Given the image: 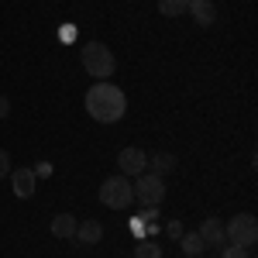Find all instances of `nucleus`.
Listing matches in <instances>:
<instances>
[{"label": "nucleus", "instance_id": "obj_5", "mask_svg": "<svg viewBox=\"0 0 258 258\" xmlns=\"http://www.w3.org/2000/svg\"><path fill=\"white\" fill-rule=\"evenodd\" d=\"M135 200H138L141 207H159L162 200H165V182H162V176H155V172H141V176H135Z\"/></svg>", "mask_w": 258, "mask_h": 258}, {"label": "nucleus", "instance_id": "obj_9", "mask_svg": "<svg viewBox=\"0 0 258 258\" xmlns=\"http://www.w3.org/2000/svg\"><path fill=\"white\" fill-rule=\"evenodd\" d=\"M186 14L197 21L200 28H210V24L217 21V7H214L210 0H189V4H186Z\"/></svg>", "mask_w": 258, "mask_h": 258}, {"label": "nucleus", "instance_id": "obj_13", "mask_svg": "<svg viewBox=\"0 0 258 258\" xmlns=\"http://www.w3.org/2000/svg\"><path fill=\"white\" fill-rule=\"evenodd\" d=\"M179 248H182V255H189V258H200L203 251H207V244H203V238H200L197 231H182Z\"/></svg>", "mask_w": 258, "mask_h": 258}, {"label": "nucleus", "instance_id": "obj_14", "mask_svg": "<svg viewBox=\"0 0 258 258\" xmlns=\"http://www.w3.org/2000/svg\"><path fill=\"white\" fill-rule=\"evenodd\" d=\"M189 0H159V14L162 18H182Z\"/></svg>", "mask_w": 258, "mask_h": 258}, {"label": "nucleus", "instance_id": "obj_3", "mask_svg": "<svg viewBox=\"0 0 258 258\" xmlns=\"http://www.w3.org/2000/svg\"><path fill=\"white\" fill-rule=\"evenodd\" d=\"M100 203L110 207V210H127L135 203V189H131V179L127 176H110L100 182Z\"/></svg>", "mask_w": 258, "mask_h": 258}, {"label": "nucleus", "instance_id": "obj_20", "mask_svg": "<svg viewBox=\"0 0 258 258\" xmlns=\"http://www.w3.org/2000/svg\"><path fill=\"white\" fill-rule=\"evenodd\" d=\"M48 172H52V165H45V162H38V165H35V176H48Z\"/></svg>", "mask_w": 258, "mask_h": 258}, {"label": "nucleus", "instance_id": "obj_7", "mask_svg": "<svg viewBox=\"0 0 258 258\" xmlns=\"http://www.w3.org/2000/svg\"><path fill=\"white\" fill-rule=\"evenodd\" d=\"M35 182H38L35 169H14V172H11V189H14L18 200H31L35 197Z\"/></svg>", "mask_w": 258, "mask_h": 258}, {"label": "nucleus", "instance_id": "obj_1", "mask_svg": "<svg viewBox=\"0 0 258 258\" xmlns=\"http://www.w3.org/2000/svg\"><path fill=\"white\" fill-rule=\"evenodd\" d=\"M86 114L100 124H117L124 117V110H127V97H124V90L114 86L110 80L103 83H93L90 90H86Z\"/></svg>", "mask_w": 258, "mask_h": 258}, {"label": "nucleus", "instance_id": "obj_19", "mask_svg": "<svg viewBox=\"0 0 258 258\" xmlns=\"http://www.w3.org/2000/svg\"><path fill=\"white\" fill-rule=\"evenodd\" d=\"M7 114H11V100H7L4 93H0V120L7 117Z\"/></svg>", "mask_w": 258, "mask_h": 258}, {"label": "nucleus", "instance_id": "obj_17", "mask_svg": "<svg viewBox=\"0 0 258 258\" xmlns=\"http://www.w3.org/2000/svg\"><path fill=\"white\" fill-rule=\"evenodd\" d=\"M7 176H11V155L0 148V179H7Z\"/></svg>", "mask_w": 258, "mask_h": 258}, {"label": "nucleus", "instance_id": "obj_2", "mask_svg": "<svg viewBox=\"0 0 258 258\" xmlns=\"http://www.w3.org/2000/svg\"><path fill=\"white\" fill-rule=\"evenodd\" d=\"M83 59V69H86V76H93L97 83L110 80L114 76V69H117V59H114V52L103 45V41H86L80 52Z\"/></svg>", "mask_w": 258, "mask_h": 258}, {"label": "nucleus", "instance_id": "obj_6", "mask_svg": "<svg viewBox=\"0 0 258 258\" xmlns=\"http://www.w3.org/2000/svg\"><path fill=\"white\" fill-rule=\"evenodd\" d=\"M117 165H120V176L135 179L141 172H148V155L141 152V148H124L117 155Z\"/></svg>", "mask_w": 258, "mask_h": 258}, {"label": "nucleus", "instance_id": "obj_12", "mask_svg": "<svg viewBox=\"0 0 258 258\" xmlns=\"http://www.w3.org/2000/svg\"><path fill=\"white\" fill-rule=\"evenodd\" d=\"M76 224H80V220L73 217V214H55V217H52V234L62 238V241H73L76 238Z\"/></svg>", "mask_w": 258, "mask_h": 258}, {"label": "nucleus", "instance_id": "obj_18", "mask_svg": "<svg viewBox=\"0 0 258 258\" xmlns=\"http://www.w3.org/2000/svg\"><path fill=\"white\" fill-rule=\"evenodd\" d=\"M165 231H169V238H182V224H179V220H169V227H165Z\"/></svg>", "mask_w": 258, "mask_h": 258}, {"label": "nucleus", "instance_id": "obj_8", "mask_svg": "<svg viewBox=\"0 0 258 258\" xmlns=\"http://www.w3.org/2000/svg\"><path fill=\"white\" fill-rule=\"evenodd\" d=\"M197 234L203 238V244H207V248H224V244H227V238H224V224H220L217 217H207L203 224H200Z\"/></svg>", "mask_w": 258, "mask_h": 258}, {"label": "nucleus", "instance_id": "obj_10", "mask_svg": "<svg viewBox=\"0 0 258 258\" xmlns=\"http://www.w3.org/2000/svg\"><path fill=\"white\" fill-rule=\"evenodd\" d=\"M100 238H103V224H100V220H80V224H76V241H80V244L90 248V244H97Z\"/></svg>", "mask_w": 258, "mask_h": 258}, {"label": "nucleus", "instance_id": "obj_16", "mask_svg": "<svg viewBox=\"0 0 258 258\" xmlns=\"http://www.w3.org/2000/svg\"><path fill=\"white\" fill-rule=\"evenodd\" d=\"M220 258H251V248H241V244H224Z\"/></svg>", "mask_w": 258, "mask_h": 258}, {"label": "nucleus", "instance_id": "obj_11", "mask_svg": "<svg viewBox=\"0 0 258 258\" xmlns=\"http://www.w3.org/2000/svg\"><path fill=\"white\" fill-rule=\"evenodd\" d=\"M176 155L172 152H155V155H148V172H155V176H169V172H176Z\"/></svg>", "mask_w": 258, "mask_h": 258}, {"label": "nucleus", "instance_id": "obj_15", "mask_svg": "<svg viewBox=\"0 0 258 258\" xmlns=\"http://www.w3.org/2000/svg\"><path fill=\"white\" fill-rule=\"evenodd\" d=\"M135 258H162V244H155V238H141L135 248Z\"/></svg>", "mask_w": 258, "mask_h": 258}, {"label": "nucleus", "instance_id": "obj_4", "mask_svg": "<svg viewBox=\"0 0 258 258\" xmlns=\"http://www.w3.org/2000/svg\"><path fill=\"white\" fill-rule=\"evenodd\" d=\"M224 238H227V244L251 248L258 241V220L251 217V214H234V217L224 224Z\"/></svg>", "mask_w": 258, "mask_h": 258}]
</instances>
